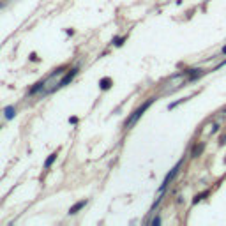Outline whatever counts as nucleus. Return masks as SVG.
<instances>
[{"instance_id": "nucleus-3", "label": "nucleus", "mask_w": 226, "mask_h": 226, "mask_svg": "<svg viewBox=\"0 0 226 226\" xmlns=\"http://www.w3.org/2000/svg\"><path fill=\"white\" fill-rule=\"evenodd\" d=\"M76 73H78V69H71V71H69L67 74H65L64 78H62V80H60V83H58L56 87H65L67 83H71V80H73V78L76 76Z\"/></svg>"}, {"instance_id": "nucleus-12", "label": "nucleus", "mask_w": 226, "mask_h": 226, "mask_svg": "<svg viewBox=\"0 0 226 226\" xmlns=\"http://www.w3.org/2000/svg\"><path fill=\"white\" fill-rule=\"evenodd\" d=\"M152 225L155 226V225H161V219H159V217H154V219H152Z\"/></svg>"}, {"instance_id": "nucleus-11", "label": "nucleus", "mask_w": 226, "mask_h": 226, "mask_svg": "<svg viewBox=\"0 0 226 226\" xmlns=\"http://www.w3.org/2000/svg\"><path fill=\"white\" fill-rule=\"evenodd\" d=\"M113 42H115V46H120V44L124 42V37H118V39H115Z\"/></svg>"}, {"instance_id": "nucleus-7", "label": "nucleus", "mask_w": 226, "mask_h": 226, "mask_svg": "<svg viewBox=\"0 0 226 226\" xmlns=\"http://www.w3.org/2000/svg\"><path fill=\"white\" fill-rule=\"evenodd\" d=\"M99 87H101L103 90H108V88L112 87V80H110V78H103V80L99 81Z\"/></svg>"}, {"instance_id": "nucleus-2", "label": "nucleus", "mask_w": 226, "mask_h": 226, "mask_svg": "<svg viewBox=\"0 0 226 226\" xmlns=\"http://www.w3.org/2000/svg\"><path fill=\"white\" fill-rule=\"evenodd\" d=\"M180 164H182V161H180V163H177V166H175V168H173V170H171V171H170V173H168V175H166V178H164V182L161 184V189H159L161 193H163V191L166 189V186H168L170 182L173 180V177H175V175L178 173V168H180Z\"/></svg>"}, {"instance_id": "nucleus-1", "label": "nucleus", "mask_w": 226, "mask_h": 226, "mask_svg": "<svg viewBox=\"0 0 226 226\" xmlns=\"http://www.w3.org/2000/svg\"><path fill=\"white\" fill-rule=\"evenodd\" d=\"M152 104V99H149V101H147V103H145V104H143V106H140V108H138V110H136V112L132 113L131 117H129V120H127V122H126V127H131V126H134V124H136V122H138V118H140V117H141V115H143V113L147 112V108H149V106H150Z\"/></svg>"}, {"instance_id": "nucleus-4", "label": "nucleus", "mask_w": 226, "mask_h": 226, "mask_svg": "<svg viewBox=\"0 0 226 226\" xmlns=\"http://www.w3.org/2000/svg\"><path fill=\"white\" fill-rule=\"evenodd\" d=\"M85 205H87V200H81V201H78V203H74L73 207L69 208V214H78V212H80L81 208L85 207Z\"/></svg>"}, {"instance_id": "nucleus-10", "label": "nucleus", "mask_w": 226, "mask_h": 226, "mask_svg": "<svg viewBox=\"0 0 226 226\" xmlns=\"http://www.w3.org/2000/svg\"><path fill=\"white\" fill-rule=\"evenodd\" d=\"M203 150V145H200V147H194V150H193V155H198V154H201Z\"/></svg>"}, {"instance_id": "nucleus-9", "label": "nucleus", "mask_w": 226, "mask_h": 226, "mask_svg": "<svg viewBox=\"0 0 226 226\" xmlns=\"http://www.w3.org/2000/svg\"><path fill=\"white\" fill-rule=\"evenodd\" d=\"M207 194H208V193H201V194H198V196L194 198V203H198V201H201V200H203V198H205Z\"/></svg>"}, {"instance_id": "nucleus-14", "label": "nucleus", "mask_w": 226, "mask_h": 226, "mask_svg": "<svg viewBox=\"0 0 226 226\" xmlns=\"http://www.w3.org/2000/svg\"><path fill=\"white\" fill-rule=\"evenodd\" d=\"M0 7H2V4H0Z\"/></svg>"}, {"instance_id": "nucleus-6", "label": "nucleus", "mask_w": 226, "mask_h": 226, "mask_svg": "<svg viewBox=\"0 0 226 226\" xmlns=\"http://www.w3.org/2000/svg\"><path fill=\"white\" fill-rule=\"evenodd\" d=\"M44 83H46V81H37V83H36V85H34V87H32V88H30V90H28V94H30V95L37 94L39 90H41V88H42V87H44Z\"/></svg>"}, {"instance_id": "nucleus-13", "label": "nucleus", "mask_w": 226, "mask_h": 226, "mask_svg": "<svg viewBox=\"0 0 226 226\" xmlns=\"http://www.w3.org/2000/svg\"><path fill=\"white\" fill-rule=\"evenodd\" d=\"M223 53H226V46H225V48H223Z\"/></svg>"}, {"instance_id": "nucleus-8", "label": "nucleus", "mask_w": 226, "mask_h": 226, "mask_svg": "<svg viewBox=\"0 0 226 226\" xmlns=\"http://www.w3.org/2000/svg\"><path fill=\"white\" fill-rule=\"evenodd\" d=\"M55 159H56V152H53V154H51V155H50V157L46 159V163H44V168H46V170L51 168V164L55 163Z\"/></svg>"}, {"instance_id": "nucleus-5", "label": "nucleus", "mask_w": 226, "mask_h": 226, "mask_svg": "<svg viewBox=\"0 0 226 226\" xmlns=\"http://www.w3.org/2000/svg\"><path fill=\"white\" fill-rule=\"evenodd\" d=\"M14 115H16V110H14V106H7V108L4 110V117H5L7 120L14 118Z\"/></svg>"}]
</instances>
